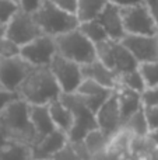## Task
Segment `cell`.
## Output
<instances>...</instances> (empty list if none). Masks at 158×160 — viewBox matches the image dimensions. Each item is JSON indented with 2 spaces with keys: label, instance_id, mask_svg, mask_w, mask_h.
<instances>
[{
  "label": "cell",
  "instance_id": "37",
  "mask_svg": "<svg viewBox=\"0 0 158 160\" xmlns=\"http://www.w3.org/2000/svg\"><path fill=\"white\" fill-rule=\"evenodd\" d=\"M4 32H6V27L0 25V38H3V37H4Z\"/></svg>",
  "mask_w": 158,
  "mask_h": 160
},
{
  "label": "cell",
  "instance_id": "24",
  "mask_svg": "<svg viewBox=\"0 0 158 160\" xmlns=\"http://www.w3.org/2000/svg\"><path fill=\"white\" fill-rule=\"evenodd\" d=\"M122 128H126V129H129L130 132L136 133V135H139V136H147L150 131H148L147 122H146L143 108H140L137 112H134L133 115L129 117V118L123 122Z\"/></svg>",
  "mask_w": 158,
  "mask_h": 160
},
{
  "label": "cell",
  "instance_id": "16",
  "mask_svg": "<svg viewBox=\"0 0 158 160\" xmlns=\"http://www.w3.org/2000/svg\"><path fill=\"white\" fill-rule=\"evenodd\" d=\"M100 24L106 31L108 37L115 41H122L123 37L126 35L125 27H123V20L122 13H120V7L112 4L111 2L106 4V7L102 10V13L98 17Z\"/></svg>",
  "mask_w": 158,
  "mask_h": 160
},
{
  "label": "cell",
  "instance_id": "3",
  "mask_svg": "<svg viewBox=\"0 0 158 160\" xmlns=\"http://www.w3.org/2000/svg\"><path fill=\"white\" fill-rule=\"evenodd\" d=\"M55 42L58 53L81 66L91 63L98 58L95 44L81 32L80 28L55 37Z\"/></svg>",
  "mask_w": 158,
  "mask_h": 160
},
{
  "label": "cell",
  "instance_id": "9",
  "mask_svg": "<svg viewBox=\"0 0 158 160\" xmlns=\"http://www.w3.org/2000/svg\"><path fill=\"white\" fill-rule=\"evenodd\" d=\"M120 13H122L123 27H125L126 34H134V35H157L158 34V27L151 17L146 3L120 8Z\"/></svg>",
  "mask_w": 158,
  "mask_h": 160
},
{
  "label": "cell",
  "instance_id": "22",
  "mask_svg": "<svg viewBox=\"0 0 158 160\" xmlns=\"http://www.w3.org/2000/svg\"><path fill=\"white\" fill-rule=\"evenodd\" d=\"M109 0H78L77 18L80 22L97 20L102 10L106 7Z\"/></svg>",
  "mask_w": 158,
  "mask_h": 160
},
{
  "label": "cell",
  "instance_id": "15",
  "mask_svg": "<svg viewBox=\"0 0 158 160\" xmlns=\"http://www.w3.org/2000/svg\"><path fill=\"white\" fill-rule=\"evenodd\" d=\"M69 142V135L66 132L55 129L53 132L48 133L36 141V143L32 146L34 159L52 160Z\"/></svg>",
  "mask_w": 158,
  "mask_h": 160
},
{
  "label": "cell",
  "instance_id": "10",
  "mask_svg": "<svg viewBox=\"0 0 158 160\" xmlns=\"http://www.w3.org/2000/svg\"><path fill=\"white\" fill-rule=\"evenodd\" d=\"M32 68V65L28 63L20 53L0 58V86L6 90L17 93L20 84Z\"/></svg>",
  "mask_w": 158,
  "mask_h": 160
},
{
  "label": "cell",
  "instance_id": "23",
  "mask_svg": "<svg viewBox=\"0 0 158 160\" xmlns=\"http://www.w3.org/2000/svg\"><path fill=\"white\" fill-rule=\"evenodd\" d=\"M80 31L87 37L88 39H91L95 45L101 44V42L111 39L106 34V31L104 30V27L100 24L98 20H91V21H86V22H80L78 25Z\"/></svg>",
  "mask_w": 158,
  "mask_h": 160
},
{
  "label": "cell",
  "instance_id": "27",
  "mask_svg": "<svg viewBox=\"0 0 158 160\" xmlns=\"http://www.w3.org/2000/svg\"><path fill=\"white\" fill-rule=\"evenodd\" d=\"M20 10L21 7L17 0H0V25L6 27Z\"/></svg>",
  "mask_w": 158,
  "mask_h": 160
},
{
  "label": "cell",
  "instance_id": "14",
  "mask_svg": "<svg viewBox=\"0 0 158 160\" xmlns=\"http://www.w3.org/2000/svg\"><path fill=\"white\" fill-rule=\"evenodd\" d=\"M115 88H109L105 86L100 84V83L94 82L91 79H84L83 83L80 84V87L77 88L76 94L81 98V101L92 111L97 112L101 107L104 105V102L112 96Z\"/></svg>",
  "mask_w": 158,
  "mask_h": 160
},
{
  "label": "cell",
  "instance_id": "33",
  "mask_svg": "<svg viewBox=\"0 0 158 160\" xmlns=\"http://www.w3.org/2000/svg\"><path fill=\"white\" fill-rule=\"evenodd\" d=\"M17 2H18L21 10L34 14L39 7H41V4H42L44 0H17Z\"/></svg>",
  "mask_w": 158,
  "mask_h": 160
},
{
  "label": "cell",
  "instance_id": "28",
  "mask_svg": "<svg viewBox=\"0 0 158 160\" xmlns=\"http://www.w3.org/2000/svg\"><path fill=\"white\" fill-rule=\"evenodd\" d=\"M143 111L148 131L151 132L154 129H158V105H143Z\"/></svg>",
  "mask_w": 158,
  "mask_h": 160
},
{
  "label": "cell",
  "instance_id": "30",
  "mask_svg": "<svg viewBox=\"0 0 158 160\" xmlns=\"http://www.w3.org/2000/svg\"><path fill=\"white\" fill-rule=\"evenodd\" d=\"M143 105H158V84L146 87L142 93Z\"/></svg>",
  "mask_w": 158,
  "mask_h": 160
},
{
  "label": "cell",
  "instance_id": "13",
  "mask_svg": "<svg viewBox=\"0 0 158 160\" xmlns=\"http://www.w3.org/2000/svg\"><path fill=\"white\" fill-rule=\"evenodd\" d=\"M98 129L105 133L108 138L114 136L118 131L122 128V112H120L119 101H118L116 93H112V96L104 102V105L95 112Z\"/></svg>",
  "mask_w": 158,
  "mask_h": 160
},
{
  "label": "cell",
  "instance_id": "5",
  "mask_svg": "<svg viewBox=\"0 0 158 160\" xmlns=\"http://www.w3.org/2000/svg\"><path fill=\"white\" fill-rule=\"evenodd\" d=\"M60 98L69 105L74 118L73 128L69 133V141L73 143H81L92 131L98 129L95 112H92L76 93L62 94Z\"/></svg>",
  "mask_w": 158,
  "mask_h": 160
},
{
  "label": "cell",
  "instance_id": "2",
  "mask_svg": "<svg viewBox=\"0 0 158 160\" xmlns=\"http://www.w3.org/2000/svg\"><path fill=\"white\" fill-rule=\"evenodd\" d=\"M0 132L34 146L38 135L31 122L30 104L20 97L13 100L0 115Z\"/></svg>",
  "mask_w": 158,
  "mask_h": 160
},
{
  "label": "cell",
  "instance_id": "1",
  "mask_svg": "<svg viewBox=\"0 0 158 160\" xmlns=\"http://www.w3.org/2000/svg\"><path fill=\"white\" fill-rule=\"evenodd\" d=\"M17 94L30 105H48L62 96V90L49 66H34L20 84Z\"/></svg>",
  "mask_w": 158,
  "mask_h": 160
},
{
  "label": "cell",
  "instance_id": "8",
  "mask_svg": "<svg viewBox=\"0 0 158 160\" xmlns=\"http://www.w3.org/2000/svg\"><path fill=\"white\" fill-rule=\"evenodd\" d=\"M41 35H44V32L34 18V14L24 10H20L6 25L4 37L20 48Z\"/></svg>",
  "mask_w": 158,
  "mask_h": 160
},
{
  "label": "cell",
  "instance_id": "39",
  "mask_svg": "<svg viewBox=\"0 0 158 160\" xmlns=\"http://www.w3.org/2000/svg\"><path fill=\"white\" fill-rule=\"evenodd\" d=\"M0 88H3V87H2V86H0Z\"/></svg>",
  "mask_w": 158,
  "mask_h": 160
},
{
  "label": "cell",
  "instance_id": "17",
  "mask_svg": "<svg viewBox=\"0 0 158 160\" xmlns=\"http://www.w3.org/2000/svg\"><path fill=\"white\" fill-rule=\"evenodd\" d=\"M32 146L0 132V160H32Z\"/></svg>",
  "mask_w": 158,
  "mask_h": 160
},
{
  "label": "cell",
  "instance_id": "20",
  "mask_svg": "<svg viewBox=\"0 0 158 160\" xmlns=\"http://www.w3.org/2000/svg\"><path fill=\"white\" fill-rule=\"evenodd\" d=\"M48 108H49V112H50V117H52V119H53L55 127L69 135L72 128H73V121H74L73 112L69 108V105L59 97V98L53 100L52 102H49V104H48Z\"/></svg>",
  "mask_w": 158,
  "mask_h": 160
},
{
  "label": "cell",
  "instance_id": "38",
  "mask_svg": "<svg viewBox=\"0 0 158 160\" xmlns=\"http://www.w3.org/2000/svg\"><path fill=\"white\" fill-rule=\"evenodd\" d=\"M32 160H41V159H32Z\"/></svg>",
  "mask_w": 158,
  "mask_h": 160
},
{
  "label": "cell",
  "instance_id": "19",
  "mask_svg": "<svg viewBox=\"0 0 158 160\" xmlns=\"http://www.w3.org/2000/svg\"><path fill=\"white\" fill-rule=\"evenodd\" d=\"M115 93H116L118 101H119L120 112H122V121L125 122L130 115L143 108V101H142V93L136 90L126 87L123 84H118L115 87ZM123 125V124H122Z\"/></svg>",
  "mask_w": 158,
  "mask_h": 160
},
{
  "label": "cell",
  "instance_id": "32",
  "mask_svg": "<svg viewBox=\"0 0 158 160\" xmlns=\"http://www.w3.org/2000/svg\"><path fill=\"white\" fill-rule=\"evenodd\" d=\"M16 98H18V94L17 93L6 90V88H0V115H2V112L4 111V108Z\"/></svg>",
  "mask_w": 158,
  "mask_h": 160
},
{
  "label": "cell",
  "instance_id": "26",
  "mask_svg": "<svg viewBox=\"0 0 158 160\" xmlns=\"http://www.w3.org/2000/svg\"><path fill=\"white\" fill-rule=\"evenodd\" d=\"M139 72L144 80L146 87H153L158 84V61L139 63Z\"/></svg>",
  "mask_w": 158,
  "mask_h": 160
},
{
  "label": "cell",
  "instance_id": "11",
  "mask_svg": "<svg viewBox=\"0 0 158 160\" xmlns=\"http://www.w3.org/2000/svg\"><path fill=\"white\" fill-rule=\"evenodd\" d=\"M56 53L55 38L45 34L20 48V55L32 66H49Z\"/></svg>",
  "mask_w": 158,
  "mask_h": 160
},
{
  "label": "cell",
  "instance_id": "7",
  "mask_svg": "<svg viewBox=\"0 0 158 160\" xmlns=\"http://www.w3.org/2000/svg\"><path fill=\"white\" fill-rule=\"evenodd\" d=\"M52 75L55 76L62 94H72L76 93L80 84L83 83L84 76L81 70V65L70 61V59L56 53L49 65Z\"/></svg>",
  "mask_w": 158,
  "mask_h": 160
},
{
  "label": "cell",
  "instance_id": "25",
  "mask_svg": "<svg viewBox=\"0 0 158 160\" xmlns=\"http://www.w3.org/2000/svg\"><path fill=\"white\" fill-rule=\"evenodd\" d=\"M118 84H123L126 87L132 88V90H136L139 93H143V90L146 88L144 80H143L142 75L139 72V68L134 70H130V72H126L123 75L119 76V83Z\"/></svg>",
  "mask_w": 158,
  "mask_h": 160
},
{
  "label": "cell",
  "instance_id": "18",
  "mask_svg": "<svg viewBox=\"0 0 158 160\" xmlns=\"http://www.w3.org/2000/svg\"><path fill=\"white\" fill-rule=\"evenodd\" d=\"M81 70H83L84 79H91L100 84L105 86V87L115 88L119 83V78L116 73L112 72L108 66H105L98 58L91 63L83 65Z\"/></svg>",
  "mask_w": 158,
  "mask_h": 160
},
{
  "label": "cell",
  "instance_id": "31",
  "mask_svg": "<svg viewBox=\"0 0 158 160\" xmlns=\"http://www.w3.org/2000/svg\"><path fill=\"white\" fill-rule=\"evenodd\" d=\"M60 10L66 11L69 14H77V7H78V0H52Z\"/></svg>",
  "mask_w": 158,
  "mask_h": 160
},
{
  "label": "cell",
  "instance_id": "4",
  "mask_svg": "<svg viewBox=\"0 0 158 160\" xmlns=\"http://www.w3.org/2000/svg\"><path fill=\"white\" fill-rule=\"evenodd\" d=\"M34 18L41 27L42 32L53 38L67 31L76 30L80 25L77 16L60 10L52 0H44L41 7L34 13Z\"/></svg>",
  "mask_w": 158,
  "mask_h": 160
},
{
  "label": "cell",
  "instance_id": "6",
  "mask_svg": "<svg viewBox=\"0 0 158 160\" xmlns=\"http://www.w3.org/2000/svg\"><path fill=\"white\" fill-rule=\"evenodd\" d=\"M97 56L105 66L115 72L119 78L126 72H130L139 68V62L134 59L130 51L122 44V41L106 39L97 44Z\"/></svg>",
  "mask_w": 158,
  "mask_h": 160
},
{
  "label": "cell",
  "instance_id": "36",
  "mask_svg": "<svg viewBox=\"0 0 158 160\" xmlns=\"http://www.w3.org/2000/svg\"><path fill=\"white\" fill-rule=\"evenodd\" d=\"M147 138H150L151 141H153V143H154V145H156V146L158 148V129L151 131V132L147 135Z\"/></svg>",
  "mask_w": 158,
  "mask_h": 160
},
{
  "label": "cell",
  "instance_id": "35",
  "mask_svg": "<svg viewBox=\"0 0 158 160\" xmlns=\"http://www.w3.org/2000/svg\"><path fill=\"white\" fill-rule=\"evenodd\" d=\"M146 6L150 10L151 17H153V20L156 21L158 27V0H146Z\"/></svg>",
  "mask_w": 158,
  "mask_h": 160
},
{
  "label": "cell",
  "instance_id": "21",
  "mask_svg": "<svg viewBox=\"0 0 158 160\" xmlns=\"http://www.w3.org/2000/svg\"><path fill=\"white\" fill-rule=\"evenodd\" d=\"M30 117L36 135H38V139L58 129L53 124L48 105H30Z\"/></svg>",
  "mask_w": 158,
  "mask_h": 160
},
{
  "label": "cell",
  "instance_id": "12",
  "mask_svg": "<svg viewBox=\"0 0 158 160\" xmlns=\"http://www.w3.org/2000/svg\"><path fill=\"white\" fill-rule=\"evenodd\" d=\"M122 44L130 51L139 63L158 61V34L157 35H134L126 34Z\"/></svg>",
  "mask_w": 158,
  "mask_h": 160
},
{
  "label": "cell",
  "instance_id": "29",
  "mask_svg": "<svg viewBox=\"0 0 158 160\" xmlns=\"http://www.w3.org/2000/svg\"><path fill=\"white\" fill-rule=\"evenodd\" d=\"M20 53V47H17L14 42L7 39L6 37L0 38V58L3 56H13Z\"/></svg>",
  "mask_w": 158,
  "mask_h": 160
},
{
  "label": "cell",
  "instance_id": "34",
  "mask_svg": "<svg viewBox=\"0 0 158 160\" xmlns=\"http://www.w3.org/2000/svg\"><path fill=\"white\" fill-rule=\"evenodd\" d=\"M109 2L120 8H125V7H132V6L144 4L146 0H109Z\"/></svg>",
  "mask_w": 158,
  "mask_h": 160
}]
</instances>
